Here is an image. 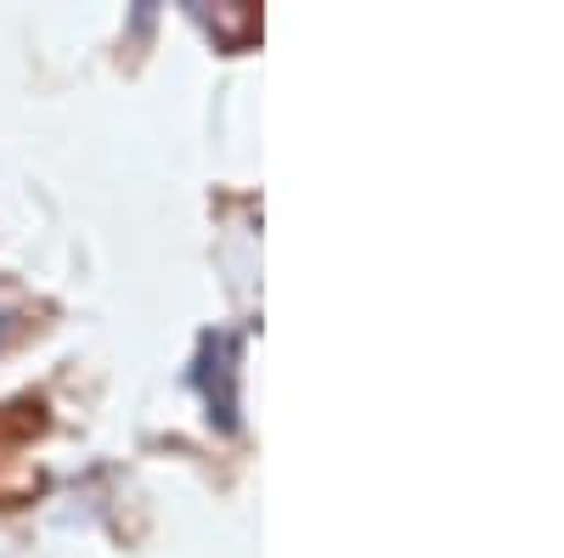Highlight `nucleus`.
<instances>
[{
    "instance_id": "1",
    "label": "nucleus",
    "mask_w": 564,
    "mask_h": 558,
    "mask_svg": "<svg viewBox=\"0 0 564 558\" xmlns=\"http://www.w3.org/2000/svg\"><path fill=\"white\" fill-rule=\"evenodd\" d=\"M7 339H12V316H7V310H0V344H7Z\"/></svg>"
}]
</instances>
